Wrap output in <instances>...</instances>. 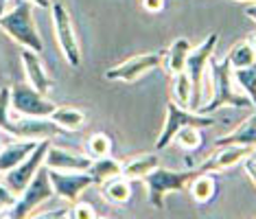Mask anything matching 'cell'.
Instances as JSON below:
<instances>
[{
	"label": "cell",
	"mask_w": 256,
	"mask_h": 219,
	"mask_svg": "<svg viewBox=\"0 0 256 219\" xmlns=\"http://www.w3.org/2000/svg\"><path fill=\"white\" fill-rule=\"evenodd\" d=\"M48 180L53 184V191L57 198H64L68 202H77L79 195L88 186L94 184L88 171H57L48 169Z\"/></svg>",
	"instance_id": "8fae6325"
},
{
	"label": "cell",
	"mask_w": 256,
	"mask_h": 219,
	"mask_svg": "<svg viewBox=\"0 0 256 219\" xmlns=\"http://www.w3.org/2000/svg\"><path fill=\"white\" fill-rule=\"evenodd\" d=\"M11 112V86H2L0 88V132L7 134L14 118L9 116Z\"/></svg>",
	"instance_id": "f1b7e54d"
},
{
	"label": "cell",
	"mask_w": 256,
	"mask_h": 219,
	"mask_svg": "<svg viewBox=\"0 0 256 219\" xmlns=\"http://www.w3.org/2000/svg\"><path fill=\"white\" fill-rule=\"evenodd\" d=\"M204 94H208L212 88V96L206 99L197 110V114H210V112H217L221 108H254V103L248 99V94L243 92H236V84H234V77H232V68L228 62H214L210 57L208 62V70H206V77H204Z\"/></svg>",
	"instance_id": "6da1fadb"
},
{
	"label": "cell",
	"mask_w": 256,
	"mask_h": 219,
	"mask_svg": "<svg viewBox=\"0 0 256 219\" xmlns=\"http://www.w3.org/2000/svg\"><path fill=\"white\" fill-rule=\"evenodd\" d=\"M22 68H24V74H26V82L31 88H36L40 94H48L50 88H53V79L48 77L46 68L40 60V53L36 50H28V48H22Z\"/></svg>",
	"instance_id": "9a60e30c"
},
{
	"label": "cell",
	"mask_w": 256,
	"mask_h": 219,
	"mask_svg": "<svg viewBox=\"0 0 256 219\" xmlns=\"http://www.w3.org/2000/svg\"><path fill=\"white\" fill-rule=\"evenodd\" d=\"M101 195L110 204H125V202L132 198V184H130V180H125L123 176L112 178V180L101 184Z\"/></svg>",
	"instance_id": "7402d4cb"
},
{
	"label": "cell",
	"mask_w": 256,
	"mask_h": 219,
	"mask_svg": "<svg viewBox=\"0 0 256 219\" xmlns=\"http://www.w3.org/2000/svg\"><path fill=\"white\" fill-rule=\"evenodd\" d=\"M57 125L50 118H28L22 116L11 123L7 136H16L20 140H44V138L57 136Z\"/></svg>",
	"instance_id": "4fadbf2b"
},
{
	"label": "cell",
	"mask_w": 256,
	"mask_h": 219,
	"mask_svg": "<svg viewBox=\"0 0 256 219\" xmlns=\"http://www.w3.org/2000/svg\"><path fill=\"white\" fill-rule=\"evenodd\" d=\"M197 171H171V169H154L149 176L142 178L144 186H147V198L154 208H162L164 198L168 193H180L186 184L190 182Z\"/></svg>",
	"instance_id": "5b68a950"
},
{
	"label": "cell",
	"mask_w": 256,
	"mask_h": 219,
	"mask_svg": "<svg viewBox=\"0 0 256 219\" xmlns=\"http://www.w3.org/2000/svg\"><path fill=\"white\" fill-rule=\"evenodd\" d=\"M164 50H154V53H142V55H134L127 62L112 66L110 70H106V79L110 82H118V84H134L147 74L149 70L158 68L164 64Z\"/></svg>",
	"instance_id": "9c48e42d"
},
{
	"label": "cell",
	"mask_w": 256,
	"mask_h": 219,
	"mask_svg": "<svg viewBox=\"0 0 256 219\" xmlns=\"http://www.w3.org/2000/svg\"><path fill=\"white\" fill-rule=\"evenodd\" d=\"M190 50H193V44H190L186 38L173 40V44L168 46L166 57H164V66H166V70L171 77L186 70V62H188Z\"/></svg>",
	"instance_id": "ac0fdd59"
},
{
	"label": "cell",
	"mask_w": 256,
	"mask_h": 219,
	"mask_svg": "<svg viewBox=\"0 0 256 219\" xmlns=\"http://www.w3.org/2000/svg\"><path fill=\"white\" fill-rule=\"evenodd\" d=\"M226 145L256 147V110H254L252 116L243 120L234 132H230L228 136H221L214 140V147H226Z\"/></svg>",
	"instance_id": "2e32d148"
},
{
	"label": "cell",
	"mask_w": 256,
	"mask_h": 219,
	"mask_svg": "<svg viewBox=\"0 0 256 219\" xmlns=\"http://www.w3.org/2000/svg\"><path fill=\"white\" fill-rule=\"evenodd\" d=\"M94 219H108V217H98V215H96V217H94Z\"/></svg>",
	"instance_id": "74e56055"
},
{
	"label": "cell",
	"mask_w": 256,
	"mask_h": 219,
	"mask_svg": "<svg viewBox=\"0 0 256 219\" xmlns=\"http://www.w3.org/2000/svg\"><path fill=\"white\" fill-rule=\"evenodd\" d=\"M243 169H246V176L252 180V184L256 186V160L250 156V158L243 160Z\"/></svg>",
	"instance_id": "836d02e7"
},
{
	"label": "cell",
	"mask_w": 256,
	"mask_h": 219,
	"mask_svg": "<svg viewBox=\"0 0 256 219\" xmlns=\"http://www.w3.org/2000/svg\"><path fill=\"white\" fill-rule=\"evenodd\" d=\"M38 142L40 140H18L0 149V176L18 166L22 160H26V156L38 147Z\"/></svg>",
	"instance_id": "e0dca14e"
},
{
	"label": "cell",
	"mask_w": 256,
	"mask_h": 219,
	"mask_svg": "<svg viewBox=\"0 0 256 219\" xmlns=\"http://www.w3.org/2000/svg\"><path fill=\"white\" fill-rule=\"evenodd\" d=\"M0 28L22 48L36 50V53L44 50V40L33 20V4L28 0H11L7 11L0 16Z\"/></svg>",
	"instance_id": "7a4b0ae2"
},
{
	"label": "cell",
	"mask_w": 256,
	"mask_h": 219,
	"mask_svg": "<svg viewBox=\"0 0 256 219\" xmlns=\"http://www.w3.org/2000/svg\"><path fill=\"white\" fill-rule=\"evenodd\" d=\"M234 2H248V4H252V2H256V0H234Z\"/></svg>",
	"instance_id": "8d00e7d4"
},
{
	"label": "cell",
	"mask_w": 256,
	"mask_h": 219,
	"mask_svg": "<svg viewBox=\"0 0 256 219\" xmlns=\"http://www.w3.org/2000/svg\"><path fill=\"white\" fill-rule=\"evenodd\" d=\"M171 94H173V103L184 110H190V101H193V84H190L188 74L180 72L173 74L171 82Z\"/></svg>",
	"instance_id": "d4e9b609"
},
{
	"label": "cell",
	"mask_w": 256,
	"mask_h": 219,
	"mask_svg": "<svg viewBox=\"0 0 256 219\" xmlns=\"http://www.w3.org/2000/svg\"><path fill=\"white\" fill-rule=\"evenodd\" d=\"M140 4L147 14H160L164 9V0H140Z\"/></svg>",
	"instance_id": "d6a6232c"
},
{
	"label": "cell",
	"mask_w": 256,
	"mask_h": 219,
	"mask_svg": "<svg viewBox=\"0 0 256 219\" xmlns=\"http://www.w3.org/2000/svg\"><path fill=\"white\" fill-rule=\"evenodd\" d=\"M68 217L70 219H94L96 212L88 202H74V206L68 210Z\"/></svg>",
	"instance_id": "f546056e"
},
{
	"label": "cell",
	"mask_w": 256,
	"mask_h": 219,
	"mask_svg": "<svg viewBox=\"0 0 256 219\" xmlns=\"http://www.w3.org/2000/svg\"><path fill=\"white\" fill-rule=\"evenodd\" d=\"M57 128L62 130H68V132H77L86 125V114L77 108H70V106H64V108H55V112L48 116Z\"/></svg>",
	"instance_id": "ffe728a7"
},
{
	"label": "cell",
	"mask_w": 256,
	"mask_h": 219,
	"mask_svg": "<svg viewBox=\"0 0 256 219\" xmlns=\"http://www.w3.org/2000/svg\"><path fill=\"white\" fill-rule=\"evenodd\" d=\"M70 208H55V210H46V212H40V215H31L26 219H62L64 215H68Z\"/></svg>",
	"instance_id": "1f68e13d"
},
{
	"label": "cell",
	"mask_w": 256,
	"mask_h": 219,
	"mask_svg": "<svg viewBox=\"0 0 256 219\" xmlns=\"http://www.w3.org/2000/svg\"><path fill=\"white\" fill-rule=\"evenodd\" d=\"M0 149H2V142H0Z\"/></svg>",
	"instance_id": "ab89813d"
},
{
	"label": "cell",
	"mask_w": 256,
	"mask_h": 219,
	"mask_svg": "<svg viewBox=\"0 0 256 219\" xmlns=\"http://www.w3.org/2000/svg\"><path fill=\"white\" fill-rule=\"evenodd\" d=\"M55 195L53 184L48 180V169L42 166V169L36 174V178L31 180V184L18 195L16 204L11 206L9 210L0 212V219H26L33 215V210L38 206H42L44 202H48Z\"/></svg>",
	"instance_id": "3957f363"
},
{
	"label": "cell",
	"mask_w": 256,
	"mask_h": 219,
	"mask_svg": "<svg viewBox=\"0 0 256 219\" xmlns=\"http://www.w3.org/2000/svg\"><path fill=\"white\" fill-rule=\"evenodd\" d=\"M186 125H195V128H210L214 125V118H208L206 114H197V112H190V110H184L176 106V103H168L166 106V116H164V128H162L158 140H156V147L158 152L166 149L176 140L178 132L186 128Z\"/></svg>",
	"instance_id": "8992f818"
},
{
	"label": "cell",
	"mask_w": 256,
	"mask_h": 219,
	"mask_svg": "<svg viewBox=\"0 0 256 219\" xmlns=\"http://www.w3.org/2000/svg\"><path fill=\"white\" fill-rule=\"evenodd\" d=\"M55 103L48 101V96L40 94L28 84H18L11 88V110L18 116L28 118H48L55 112Z\"/></svg>",
	"instance_id": "ba28073f"
},
{
	"label": "cell",
	"mask_w": 256,
	"mask_h": 219,
	"mask_svg": "<svg viewBox=\"0 0 256 219\" xmlns=\"http://www.w3.org/2000/svg\"><path fill=\"white\" fill-rule=\"evenodd\" d=\"M232 77H234V84L243 90V94H248V99L252 101L256 108V62H254V66H250V68L232 70Z\"/></svg>",
	"instance_id": "484cf974"
},
{
	"label": "cell",
	"mask_w": 256,
	"mask_h": 219,
	"mask_svg": "<svg viewBox=\"0 0 256 219\" xmlns=\"http://www.w3.org/2000/svg\"><path fill=\"white\" fill-rule=\"evenodd\" d=\"M176 140L182 149L193 152V149H197L202 145V132H200V128H195V125H186V128H182L178 132Z\"/></svg>",
	"instance_id": "4316f807"
},
{
	"label": "cell",
	"mask_w": 256,
	"mask_h": 219,
	"mask_svg": "<svg viewBox=\"0 0 256 219\" xmlns=\"http://www.w3.org/2000/svg\"><path fill=\"white\" fill-rule=\"evenodd\" d=\"M120 171H123V164H120L118 160L106 156V158H94V160H92L88 174L92 176L94 184H103V182L112 180V178H118Z\"/></svg>",
	"instance_id": "44dd1931"
},
{
	"label": "cell",
	"mask_w": 256,
	"mask_h": 219,
	"mask_svg": "<svg viewBox=\"0 0 256 219\" xmlns=\"http://www.w3.org/2000/svg\"><path fill=\"white\" fill-rule=\"evenodd\" d=\"M62 219H70V217H68V215H64V217H62Z\"/></svg>",
	"instance_id": "f35d334b"
},
{
	"label": "cell",
	"mask_w": 256,
	"mask_h": 219,
	"mask_svg": "<svg viewBox=\"0 0 256 219\" xmlns=\"http://www.w3.org/2000/svg\"><path fill=\"white\" fill-rule=\"evenodd\" d=\"M92 164L90 156L70 152V149L55 147L50 142L48 152L44 156V166L46 169H57V171H88Z\"/></svg>",
	"instance_id": "5bb4252c"
},
{
	"label": "cell",
	"mask_w": 256,
	"mask_h": 219,
	"mask_svg": "<svg viewBox=\"0 0 256 219\" xmlns=\"http://www.w3.org/2000/svg\"><path fill=\"white\" fill-rule=\"evenodd\" d=\"M219 42V33H210L200 46H195L188 55V62H186V74H188L190 84H193V101H190V112H197L200 106L204 103V77H206L208 70V62L217 48Z\"/></svg>",
	"instance_id": "277c9868"
},
{
	"label": "cell",
	"mask_w": 256,
	"mask_h": 219,
	"mask_svg": "<svg viewBox=\"0 0 256 219\" xmlns=\"http://www.w3.org/2000/svg\"><path fill=\"white\" fill-rule=\"evenodd\" d=\"M252 154H254V147H241V145L217 147V152L197 169V174H221V171L230 169V166L241 164Z\"/></svg>",
	"instance_id": "7c38bea8"
},
{
	"label": "cell",
	"mask_w": 256,
	"mask_h": 219,
	"mask_svg": "<svg viewBox=\"0 0 256 219\" xmlns=\"http://www.w3.org/2000/svg\"><path fill=\"white\" fill-rule=\"evenodd\" d=\"M112 152V140L108 134H92L88 138V156L92 160L94 158H106Z\"/></svg>",
	"instance_id": "83f0119b"
},
{
	"label": "cell",
	"mask_w": 256,
	"mask_h": 219,
	"mask_svg": "<svg viewBox=\"0 0 256 219\" xmlns=\"http://www.w3.org/2000/svg\"><path fill=\"white\" fill-rule=\"evenodd\" d=\"M50 147V138H44V140L38 142V147L33 149L31 154L26 156V160H22L18 166H14L11 171L2 174V182L14 191L16 195H20L24 188L31 184V180L36 178V174L44 166V156Z\"/></svg>",
	"instance_id": "30bf717a"
},
{
	"label": "cell",
	"mask_w": 256,
	"mask_h": 219,
	"mask_svg": "<svg viewBox=\"0 0 256 219\" xmlns=\"http://www.w3.org/2000/svg\"><path fill=\"white\" fill-rule=\"evenodd\" d=\"M246 16H248L250 20H254V22H256V2L248 4V7H246Z\"/></svg>",
	"instance_id": "d590c367"
},
{
	"label": "cell",
	"mask_w": 256,
	"mask_h": 219,
	"mask_svg": "<svg viewBox=\"0 0 256 219\" xmlns=\"http://www.w3.org/2000/svg\"><path fill=\"white\" fill-rule=\"evenodd\" d=\"M160 166V156L158 154H140L136 156V158H132L130 162L123 164V171H120V176L125 178V180H142L144 176H149L154 169H158Z\"/></svg>",
	"instance_id": "d6986e66"
},
{
	"label": "cell",
	"mask_w": 256,
	"mask_h": 219,
	"mask_svg": "<svg viewBox=\"0 0 256 219\" xmlns=\"http://www.w3.org/2000/svg\"><path fill=\"white\" fill-rule=\"evenodd\" d=\"M28 2L33 4V7H38V9H50V0H28Z\"/></svg>",
	"instance_id": "e575fe53"
},
{
	"label": "cell",
	"mask_w": 256,
	"mask_h": 219,
	"mask_svg": "<svg viewBox=\"0 0 256 219\" xmlns=\"http://www.w3.org/2000/svg\"><path fill=\"white\" fill-rule=\"evenodd\" d=\"M50 16H53V28H55V38H57V44H60L62 55L66 57V62L72 68H77L81 64V48L77 42V33H74L70 14H68L62 2H53L50 4Z\"/></svg>",
	"instance_id": "52a82bcc"
},
{
	"label": "cell",
	"mask_w": 256,
	"mask_h": 219,
	"mask_svg": "<svg viewBox=\"0 0 256 219\" xmlns=\"http://www.w3.org/2000/svg\"><path fill=\"white\" fill-rule=\"evenodd\" d=\"M214 188H217V184H214L212 176L210 174H195L190 178V198H193L197 204H206V202L212 200L214 195Z\"/></svg>",
	"instance_id": "cb8c5ba5"
},
{
	"label": "cell",
	"mask_w": 256,
	"mask_h": 219,
	"mask_svg": "<svg viewBox=\"0 0 256 219\" xmlns=\"http://www.w3.org/2000/svg\"><path fill=\"white\" fill-rule=\"evenodd\" d=\"M16 200H18V195H16L11 188L4 184L2 180H0V212H4V210H9L11 206L16 204Z\"/></svg>",
	"instance_id": "4dcf8cb0"
},
{
	"label": "cell",
	"mask_w": 256,
	"mask_h": 219,
	"mask_svg": "<svg viewBox=\"0 0 256 219\" xmlns=\"http://www.w3.org/2000/svg\"><path fill=\"white\" fill-rule=\"evenodd\" d=\"M226 62L230 64L232 70H238V68H250V66H254V62H256V48L252 46L250 40L236 42L230 48V53H228V57H226Z\"/></svg>",
	"instance_id": "603a6c76"
}]
</instances>
